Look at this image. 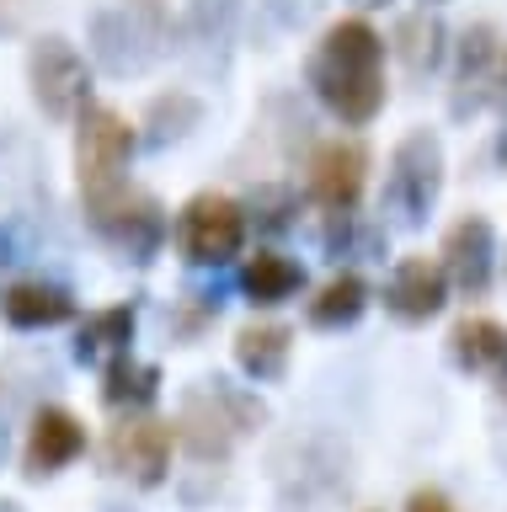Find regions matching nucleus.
Here are the masks:
<instances>
[{
    "instance_id": "1",
    "label": "nucleus",
    "mask_w": 507,
    "mask_h": 512,
    "mask_svg": "<svg viewBox=\"0 0 507 512\" xmlns=\"http://www.w3.org/2000/svg\"><path fill=\"white\" fill-rule=\"evenodd\" d=\"M310 86L342 123H369L385 107V38L369 22H337L310 54Z\"/></svg>"
},
{
    "instance_id": "2",
    "label": "nucleus",
    "mask_w": 507,
    "mask_h": 512,
    "mask_svg": "<svg viewBox=\"0 0 507 512\" xmlns=\"http://www.w3.org/2000/svg\"><path fill=\"white\" fill-rule=\"evenodd\" d=\"M166 54V6L161 0H118L91 16V59L107 75H145Z\"/></svg>"
},
{
    "instance_id": "3",
    "label": "nucleus",
    "mask_w": 507,
    "mask_h": 512,
    "mask_svg": "<svg viewBox=\"0 0 507 512\" xmlns=\"http://www.w3.org/2000/svg\"><path fill=\"white\" fill-rule=\"evenodd\" d=\"M262 400L241 395L225 379H203L198 390H187L182 400V438L198 459H225L235 438H246L262 422Z\"/></svg>"
},
{
    "instance_id": "4",
    "label": "nucleus",
    "mask_w": 507,
    "mask_h": 512,
    "mask_svg": "<svg viewBox=\"0 0 507 512\" xmlns=\"http://www.w3.org/2000/svg\"><path fill=\"white\" fill-rule=\"evenodd\" d=\"M438 187H443V144L427 134V128H417V134H406L401 144H395V155H390V176H385V214H390V224L417 230V224L433 214Z\"/></svg>"
},
{
    "instance_id": "5",
    "label": "nucleus",
    "mask_w": 507,
    "mask_h": 512,
    "mask_svg": "<svg viewBox=\"0 0 507 512\" xmlns=\"http://www.w3.org/2000/svg\"><path fill=\"white\" fill-rule=\"evenodd\" d=\"M134 134L118 112L91 107L81 118V139H75V166H81V192H86V214H97L113 198H123V166H129Z\"/></svg>"
},
{
    "instance_id": "6",
    "label": "nucleus",
    "mask_w": 507,
    "mask_h": 512,
    "mask_svg": "<svg viewBox=\"0 0 507 512\" xmlns=\"http://www.w3.org/2000/svg\"><path fill=\"white\" fill-rule=\"evenodd\" d=\"M27 75H33V96L49 118H75L86 107V91H91V75H86V59L75 54L65 38H43L33 43V59H27Z\"/></svg>"
},
{
    "instance_id": "7",
    "label": "nucleus",
    "mask_w": 507,
    "mask_h": 512,
    "mask_svg": "<svg viewBox=\"0 0 507 512\" xmlns=\"http://www.w3.org/2000/svg\"><path fill=\"white\" fill-rule=\"evenodd\" d=\"M182 251H187V262H198V267H219V262H230L235 251H241V240H246V214L235 208L230 198H214V192H203V198H193L182 208Z\"/></svg>"
},
{
    "instance_id": "8",
    "label": "nucleus",
    "mask_w": 507,
    "mask_h": 512,
    "mask_svg": "<svg viewBox=\"0 0 507 512\" xmlns=\"http://www.w3.org/2000/svg\"><path fill=\"white\" fill-rule=\"evenodd\" d=\"M107 459H113L118 475L139 480V486H161L171 459V427L155 422V416H129L107 432Z\"/></svg>"
},
{
    "instance_id": "9",
    "label": "nucleus",
    "mask_w": 507,
    "mask_h": 512,
    "mask_svg": "<svg viewBox=\"0 0 507 512\" xmlns=\"http://www.w3.org/2000/svg\"><path fill=\"white\" fill-rule=\"evenodd\" d=\"M502 54H507V48L497 43V32H491V27H475L465 38V48H459V75H454V118L481 112L491 96H497Z\"/></svg>"
},
{
    "instance_id": "10",
    "label": "nucleus",
    "mask_w": 507,
    "mask_h": 512,
    "mask_svg": "<svg viewBox=\"0 0 507 512\" xmlns=\"http://www.w3.org/2000/svg\"><path fill=\"white\" fill-rule=\"evenodd\" d=\"M363 171H369V160H363L358 144H326V150L315 155V166H310L315 203L331 208V214H353V203L363 192Z\"/></svg>"
},
{
    "instance_id": "11",
    "label": "nucleus",
    "mask_w": 507,
    "mask_h": 512,
    "mask_svg": "<svg viewBox=\"0 0 507 512\" xmlns=\"http://www.w3.org/2000/svg\"><path fill=\"white\" fill-rule=\"evenodd\" d=\"M443 278H454L465 294H486L491 283V224L481 214L459 219L443 235Z\"/></svg>"
},
{
    "instance_id": "12",
    "label": "nucleus",
    "mask_w": 507,
    "mask_h": 512,
    "mask_svg": "<svg viewBox=\"0 0 507 512\" xmlns=\"http://www.w3.org/2000/svg\"><path fill=\"white\" fill-rule=\"evenodd\" d=\"M443 299H449V278H443V267L427 262V256H406V262L395 267L390 288H385V304L401 320H433L443 310Z\"/></svg>"
},
{
    "instance_id": "13",
    "label": "nucleus",
    "mask_w": 507,
    "mask_h": 512,
    "mask_svg": "<svg viewBox=\"0 0 507 512\" xmlns=\"http://www.w3.org/2000/svg\"><path fill=\"white\" fill-rule=\"evenodd\" d=\"M86 432L70 411H38L33 438H27V475H54L65 470L70 459H81Z\"/></svg>"
},
{
    "instance_id": "14",
    "label": "nucleus",
    "mask_w": 507,
    "mask_h": 512,
    "mask_svg": "<svg viewBox=\"0 0 507 512\" xmlns=\"http://www.w3.org/2000/svg\"><path fill=\"white\" fill-rule=\"evenodd\" d=\"M70 294L54 283H17L6 299H0V315L11 320V326L22 331H38V326H59V320H70Z\"/></svg>"
},
{
    "instance_id": "15",
    "label": "nucleus",
    "mask_w": 507,
    "mask_h": 512,
    "mask_svg": "<svg viewBox=\"0 0 507 512\" xmlns=\"http://www.w3.org/2000/svg\"><path fill=\"white\" fill-rule=\"evenodd\" d=\"M454 363L470 368V374H507V326H497V320H459Z\"/></svg>"
},
{
    "instance_id": "16",
    "label": "nucleus",
    "mask_w": 507,
    "mask_h": 512,
    "mask_svg": "<svg viewBox=\"0 0 507 512\" xmlns=\"http://www.w3.org/2000/svg\"><path fill=\"white\" fill-rule=\"evenodd\" d=\"M129 342H134V310L129 304H118V310H97L81 326V336H75V358L81 363H113V358H123L129 352Z\"/></svg>"
},
{
    "instance_id": "17",
    "label": "nucleus",
    "mask_w": 507,
    "mask_h": 512,
    "mask_svg": "<svg viewBox=\"0 0 507 512\" xmlns=\"http://www.w3.org/2000/svg\"><path fill=\"white\" fill-rule=\"evenodd\" d=\"M299 283H305V272L278 251H257L241 272V288L251 304H283L289 294H299Z\"/></svg>"
},
{
    "instance_id": "18",
    "label": "nucleus",
    "mask_w": 507,
    "mask_h": 512,
    "mask_svg": "<svg viewBox=\"0 0 507 512\" xmlns=\"http://www.w3.org/2000/svg\"><path fill=\"white\" fill-rule=\"evenodd\" d=\"M235 363L251 379H278L283 363H289V331L283 326H246L235 336Z\"/></svg>"
},
{
    "instance_id": "19",
    "label": "nucleus",
    "mask_w": 507,
    "mask_h": 512,
    "mask_svg": "<svg viewBox=\"0 0 507 512\" xmlns=\"http://www.w3.org/2000/svg\"><path fill=\"white\" fill-rule=\"evenodd\" d=\"M155 390H161V368L134 363L129 352H123V358H113V363H107V374H102L107 406H150Z\"/></svg>"
},
{
    "instance_id": "20",
    "label": "nucleus",
    "mask_w": 507,
    "mask_h": 512,
    "mask_svg": "<svg viewBox=\"0 0 507 512\" xmlns=\"http://www.w3.org/2000/svg\"><path fill=\"white\" fill-rule=\"evenodd\" d=\"M363 304H369V283H363L358 272H342V278H331L321 288V299L310 304V320L326 331H337V326H353L363 315Z\"/></svg>"
},
{
    "instance_id": "21",
    "label": "nucleus",
    "mask_w": 507,
    "mask_h": 512,
    "mask_svg": "<svg viewBox=\"0 0 507 512\" xmlns=\"http://www.w3.org/2000/svg\"><path fill=\"white\" fill-rule=\"evenodd\" d=\"M203 118V107H198V96H187V91H171V96H161V102L150 107V118H145V144L150 150H166L171 139H182L187 128H193Z\"/></svg>"
},
{
    "instance_id": "22",
    "label": "nucleus",
    "mask_w": 507,
    "mask_h": 512,
    "mask_svg": "<svg viewBox=\"0 0 507 512\" xmlns=\"http://www.w3.org/2000/svg\"><path fill=\"white\" fill-rule=\"evenodd\" d=\"M395 54H401V64L411 75H422V70H433L438 54H443V27L433 22V16H406L401 32H395Z\"/></svg>"
},
{
    "instance_id": "23",
    "label": "nucleus",
    "mask_w": 507,
    "mask_h": 512,
    "mask_svg": "<svg viewBox=\"0 0 507 512\" xmlns=\"http://www.w3.org/2000/svg\"><path fill=\"white\" fill-rule=\"evenodd\" d=\"M235 22H241V0H193L187 6L193 43H203V48H225L235 38Z\"/></svg>"
},
{
    "instance_id": "24",
    "label": "nucleus",
    "mask_w": 507,
    "mask_h": 512,
    "mask_svg": "<svg viewBox=\"0 0 507 512\" xmlns=\"http://www.w3.org/2000/svg\"><path fill=\"white\" fill-rule=\"evenodd\" d=\"M289 208H294V198L283 187L257 192V224H262V230H283V224H289Z\"/></svg>"
},
{
    "instance_id": "25",
    "label": "nucleus",
    "mask_w": 507,
    "mask_h": 512,
    "mask_svg": "<svg viewBox=\"0 0 507 512\" xmlns=\"http://www.w3.org/2000/svg\"><path fill=\"white\" fill-rule=\"evenodd\" d=\"M406 512H449V502H443L438 491H417V496H411V507H406Z\"/></svg>"
},
{
    "instance_id": "26",
    "label": "nucleus",
    "mask_w": 507,
    "mask_h": 512,
    "mask_svg": "<svg viewBox=\"0 0 507 512\" xmlns=\"http://www.w3.org/2000/svg\"><path fill=\"white\" fill-rule=\"evenodd\" d=\"M27 11V0H0V27H17Z\"/></svg>"
},
{
    "instance_id": "27",
    "label": "nucleus",
    "mask_w": 507,
    "mask_h": 512,
    "mask_svg": "<svg viewBox=\"0 0 507 512\" xmlns=\"http://www.w3.org/2000/svg\"><path fill=\"white\" fill-rule=\"evenodd\" d=\"M358 6H390V0H358Z\"/></svg>"
},
{
    "instance_id": "28",
    "label": "nucleus",
    "mask_w": 507,
    "mask_h": 512,
    "mask_svg": "<svg viewBox=\"0 0 507 512\" xmlns=\"http://www.w3.org/2000/svg\"><path fill=\"white\" fill-rule=\"evenodd\" d=\"M0 512H22V507H11V502H0Z\"/></svg>"
},
{
    "instance_id": "29",
    "label": "nucleus",
    "mask_w": 507,
    "mask_h": 512,
    "mask_svg": "<svg viewBox=\"0 0 507 512\" xmlns=\"http://www.w3.org/2000/svg\"><path fill=\"white\" fill-rule=\"evenodd\" d=\"M0 448H6V432H0Z\"/></svg>"
},
{
    "instance_id": "30",
    "label": "nucleus",
    "mask_w": 507,
    "mask_h": 512,
    "mask_svg": "<svg viewBox=\"0 0 507 512\" xmlns=\"http://www.w3.org/2000/svg\"><path fill=\"white\" fill-rule=\"evenodd\" d=\"M107 512H123V507H107Z\"/></svg>"
}]
</instances>
